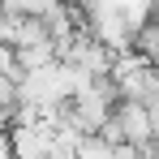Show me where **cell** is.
<instances>
[{
	"label": "cell",
	"mask_w": 159,
	"mask_h": 159,
	"mask_svg": "<svg viewBox=\"0 0 159 159\" xmlns=\"http://www.w3.org/2000/svg\"><path fill=\"white\" fill-rule=\"evenodd\" d=\"M116 125L125 133V142H133V146H155V116H151V103L120 99V103H116Z\"/></svg>",
	"instance_id": "1"
},
{
	"label": "cell",
	"mask_w": 159,
	"mask_h": 159,
	"mask_svg": "<svg viewBox=\"0 0 159 159\" xmlns=\"http://www.w3.org/2000/svg\"><path fill=\"white\" fill-rule=\"evenodd\" d=\"M4 4V13H13V17H48L60 0H0Z\"/></svg>",
	"instance_id": "2"
},
{
	"label": "cell",
	"mask_w": 159,
	"mask_h": 159,
	"mask_svg": "<svg viewBox=\"0 0 159 159\" xmlns=\"http://www.w3.org/2000/svg\"><path fill=\"white\" fill-rule=\"evenodd\" d=\"M0 159H13V142H9V133H0Z\"/></svg>",
	"instance_id": "3"
},
{
	"label": "cell",
	"mask_w": 159,
	"mask_h": 159,
	"mask_svg": "<svg viewBox=\"0 0 159 159\" xmlns=\"http://www.w3.org/2000/svg\"><path fill=\"white\" fill-rule=\"evenodd\" d=\"M4 17H9V13H4V4H0V30H4Z\"/></svg>",
	"instance_id": "4"
}]
</instances>
